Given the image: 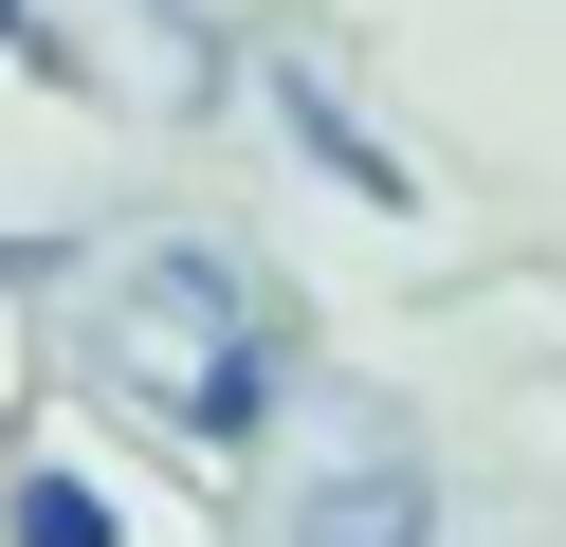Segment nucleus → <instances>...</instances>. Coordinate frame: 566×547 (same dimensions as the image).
<instances>
[{
	"label": "nucleus",
	"instance_id": "423d86ee",
	"mask_svg": "<svg viewBox=\"0 0 566 547\" xmlns=\"http://www.w3.org/2000/svg\"><path fill=\"white\" fill-rule=\"evenodd\" d=\"M128 19H165V36H201V0H128Z\"/></svg>",
	"mask_w": 566,
	"mask_h": 547
},
{
	"label": "nucleus",
	"instance_id": "f03ea898",
	"mask_svg": "<svg viewBox=\"0 0 566 547\" xmlns=\"http://www.w3.org/2000/svg\"><path fill=\"white\" fill-rule=\"evenodd\" d=\"M274 547H439V474H420L402 438H366V456L293 474V511H274Z\"/></svg>",
	"mask_w": 566,
	"mask_h": 547
},
{
	"label": "nucleus",
	"instance_id": "20e7f679",
	"mask_svg": "<svg viewBox=\"0 0 566 547\" xmlns=\"http://www.w3.org/2000/svg\"><path fill=\"white\" fill-rule=\"evenodd\" d=\"M0 547H128V493L92 456H0Z\"/></svg>",
	"mask_w": 566,
	"mask_h": 547
},
{
	"label": "nucleus",
	"instance_id": "39448f33",
	"mask_svg": "<svg viewBox=\"0 0 566 547\" xmlns=\"http://www.w3.org/2000/svg\"><path fill=\"white\" fill-rule=\"evenodd\" d=\"M0 55H38V0H0Z\"/></svg>",
	"mask_w": 566,
	"mask_h": 547
},
{
	"label": "nucleus",
	"instance_id": "f257e3e1",
	"mask_svg": "<svg viewBox=\"0 0 566 547\" xmlns=\"http://www.w3.org/2000/svg\"><path fill=\"white\" fill-rule=\"evenodd\" d=\"M74 365H92V383H128L165 438H201V456H256L274 401H293V347H274L256 274L201 255V238H128L111 274L74 292Z\"/></svg>",
	"mask_w": 566,
	"mask_h": 547
},
{
	"label": "nucleus",
	"instance_id": "7ed1b4c3",
	"mask_svg": "<svg viewBox=\"0 0 566 547\" xmlns=\"http://www.w3.org/2000/svg\"><path fill=\"white\" fill-rule=\"evenodd\" d=\"M256 92H274V128H293V146H311V165H329V182H347V201H384V219H402V146H384V128H366V109H347V92H329V73H311V55H274V73H256Z\"/></svg>",
	"mask_w": 566,
	"mask_h": 547
}]
</instances>
